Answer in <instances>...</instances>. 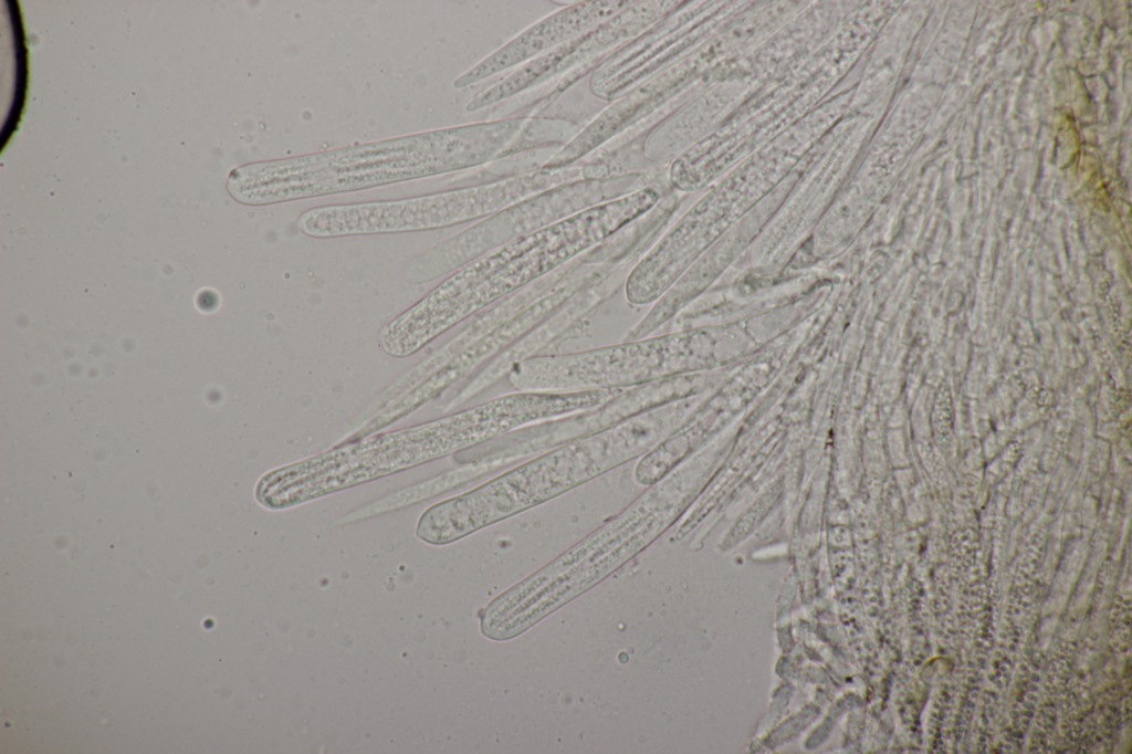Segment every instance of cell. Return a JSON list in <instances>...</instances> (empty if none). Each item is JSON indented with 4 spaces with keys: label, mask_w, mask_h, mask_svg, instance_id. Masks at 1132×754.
<instances>
[{
    "label": "cell",
    "mask_w": 1132,
    "mask_h": 754,
    "mask_svg": "<svg viewBox=\"0 0 1132 754\" xmlns=\"http://www.w3.org/2000/svg\"><path fill=\"white\" fill-rule=\"evenodd\" d=\"M660 193L646 187L501 247L449 274L381 329L382 350L407 357L465 318L560 269L650 212Z\"/></svg>",
    "instance_id": "6da1fadb"
},
{
    "label": "cell",
    "mask_w": 1132,
    "mask_h": 754,
    "mask_svg": "<svg viewBox=\"0 0 1132 754\" xmlns=\"http://www.w3.org/2000/svg\"><path fill=\"white\" fill-rule=\"evenodd\" d=\"M510 144L497 119L458 125L283 159L230 171V196L268 206L470 169L501 160Z\"/></svg>",
    "instance_id": "7a4b0ae2"
},
{
    "label": "cell",
    "mask_w": 1132,
    "mask_h": 754,
    "mask_svg": "<svg viewBox=\"0 0 1132 754\" xmlns=\"http://www.w3.org/2000/svg\"><path fill=\"white\" fill-rule=\"evenodd\" d=\"M649 498L640 496L622 513L554 561L512 586L482 611L480 630L496 641L525 632L585 593L654 537Z\"/></svg>",
    "instance_id": "3957f363"
},
{
    "label": "cell",
    "mask_w": 1132,
    "mask_h": 754,
    "mask_svg": "<svg viewBox=\"0 0 1132 754\" xmlns=\"http://www.w3.org/2000/svg\"><path fill=\"white\" fill-rule=\"evenodd\" d=\"M650 442L639 419L567 441L464 493L465 512L481 530L641 455Z\"/></svg>",
    "instance_id": "277c9868"
},
{
    "label": "cell",
    "mask_w": 1132,
    "mask_h": 754,
    "mask_svg": "<svg viewBox=\"0 0 1132 754\" xmlns=\"http://www.w3.org/2000/svg\"><path fill=\"white\" fill-rule=\"evenodd\" d=\"M644 172L566 182L525 198L411 259L403 277L412 284L449 275L468 263L517 239L595 206L649 187Z\"/></svg>",
    "instance_id": "5b68a950"
},
{
    "label": "cell",
    "mask_w": 1132,
    "mask_h": 754,
    "mask_svg": "<svg viewBox=\"0 0 1132 754\" xmlns=\"http://www.w3.org/2000/svg\"><path fill=\"white\" fill-rule=\"evenodd\" d=\"M497 208V191L482 182L403 199L315 207L300 214L296 227L319 239L415 232L482 220Z\"/></svg>",
    "instance_id": "8992f818"
},
{
    "label": "cell",
    "mask_w": 1132,
    "mask_h": 754,
    "mask_svg": "<svg viewBox=\"0 0 1132 754\" xmlns=\"http://www.w3.org/2000/svg\"><path fill=\"white\" fill-rule=\"evenodd\" d=\"M678 3L633 1L632 4L585 33L520 66L509 76L474 95L467 112L480 111L518 94L551 84L552 90L531 105L544 109L568 86L585 76L606 56L668 17Z\"/></svg>",
    "instance_id": "52a82bcc"
},
{
    "label": "cell",
    "mask_w": 1132,
    "mask_h": 754,
    "mask_svg": "<svg viewBox=\"0 0 1132 754\" xmlns=\"http://www.w3.org/2000/svg\"><path fill=\"white\" fill-rule=\"evenodd\" d=\"M632 3L629 0H599L562 8L523 30L460 74L452 85L462 90L509 69L522 66L610 19Z\"/></svg>",
    "instance_id": "ba28073f"
},
{
    "label": "cell",
    "mask_w": 1132,
    "mask_h": 754,
    "mask_svg": "<svg viewBox=\"0 0 1132 754\" xmlns=\"http://www.w3.org/2000/svg\"><path fill=\"white\" fill-rule=\"evenodd\" d=\"M635 261L628 260L586 289L581 290L560 308L542 322L537 327L513 343L497 355L496 358L476 376L464 389L472 397L500 379L520 362L538 355L567 329H572L595 307L610 297L620 285L625 284Z\"/></svg>",
    "instance_id": "9c48e42d"
}]
</instances>
